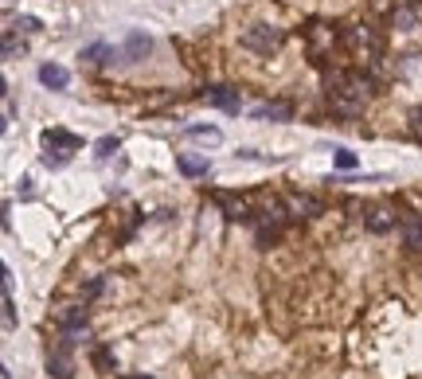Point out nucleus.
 <instances>
[{"mask_svg":"<svg viewBox=\"0 0 422 379\" xmlns=\"http://www.w3.org/2000/svg\"><path fill=\"white\" fill-rule=\"evenodd\" d=\"M219 203L227 208V216H231V219H246V216H251V211H246V203H243V200H235V196H219Z\"/></svg>","mask_w":422,"mask_h":379,"instance_id":"a211bd4d","label":"nucleus"},{"mask_svg":"<svg viewBox=\"0 0 422 379\" xmlns=\"http://www.w3.org/2000/svg\"><path fill=\"white\" fill-rule=\"evenodd\" d=\"M67 161H71V153H51V149L44 153V164H47V168H63Z\"/></svg>","mask_w":422,"mask_h":379,"instance_id":"4be33fe9","label":"nucleus"},{"mask_svg":"<svg viewBox=\"0 0 422 379\" xmlns=\"http://www.w3.org/2000/svg\"><path fill=\"white\" fill-rule=\"evenodd\" d=\"M278 238H281L278 227H258V246H274Z\"/></svg>","mask_w":422,"mask_h":379,"instance_id":"412c9836","label":"nucleus"},{"mask_svg":"<svg viewBox=\"0 0 422 379\" xmlns=\"http://www.w3.org/2000/svg\"><path fill=\"white\" fill-rule=\"evenodd\" d=\"M118 149H121V141H118V137H102V141L94 145V156H98V161H110V156L118 153Z\"/></svg>","mask_w":422,"mask_h":379,"instance_id":"6ab92c4d","label":"nucleus"},{"mask_svg":"<svg viewBox=\"0 0 422 379\" xmlns=\"http://www.w3.org/2000/svg\"><path fill=\"white\" fill-rule=\"evenodd\" d=\"M251 113L258 121H289V118H293V106H289V102H262V106H254Z\"/></svg>","mask_w":422,"mask_h":379,"instance_id":"9d476101","label":"nucleus"},{"mask_svg":"<svg viewBox=\"0 0 422 379\" xmlns=\"http://www.w3.org/2000/svg\"><path fill=\"white\" fill-rule=\"evenodd\" d=\"M59 325L67 336H74L79 328H86V309H82V305H67V309L59 313Z\"/></svg>","mask_w":422,"mask_h":379,"instance_id":"ddd939ff","label":"nucleus"},{"mask_svg":"<svg viewBox=\"0 0 422 379\" xmlns=\"http://www.w3.org/2000/svg\"><path fill=\"white\" fill-rule=\"evenodd\" d=\"M391 227H395L391 211H371V216H368V231H371V235H383V231H391Z\"/></svg>","mask_w":422,"mask_h":379,"instance_id":"2eb2a0df","label":"nucleus"},{"mask_svg":"<svg viewBox=\"0 0 422 379\" xmlns=\"http://www.w3.org/2000/svg\"><path fill=\"white\" fill-rule=\"evenodd\" d=\"M121 51H114L110 44H106V39H98V44H86L79 51V59H86V63H110V59H118Z\"/></svg>","mask_w":422,"mask_h":379,"instance_id":"f8f14e48","label":"nucleus"},{"mask_svg":"<svg viewBox=\"0 0 422 379\" xmlns=\"http://www.w3.org/2000/svg\"><path fill=\"white\" fill-rule=\"evenodd\" d=\"M24 55V39L16 36V28H4V59H20Z\"/></svg>","mask_w":422,"mask_h":379,"instance_id":"dca6fc26","label":"nucleus"},{"mask_svg":"<svg viewBox=\"0 0 422 379\" xmlns=\"http://www.w3.org/2000/svg\"><path fill=\"white\" fill-rule=\"evenodd\" d=\"M411 118H415V129H422V110H415Z\"/></svg>","mask_w":422,"mask_h":379,"instance_id":"bb28decb","label":"nucleus"},{"mask_svg":"<svg viewBox=\"0 0 422 379\" xmlns=\"http://www.w3.org/2000/svg\"><path fill=\"white\" fill-rule=\"evenodd\" d=\"M286 211L297 219H313V216H321V200H313V196H289Z\"/></svg>","mask_w":422,"mask_h":379,"instance_id":"9b49d317","label":"nucleus"},{"mask_svg":"<svg viewBox=\"0 0 422 379\" xmlns=\"http://www.w3.org/2000/svg\"><path fill=\"white\" fill-rule=\"evenodd\" d=\"M71 348H74V340L67 336V340L59 344V348L47 356V375L51 379H74V360H71Z\"/></svg>","mask_w":422,"mask_h":379,"instance_id":"7ed1b4c3","label":"nucleus"},{"mask_svg":"<svg viewBox=\"0 0 422 379\" xmlns=\"http://www.w3.org/2000/svg\"><path fill=\"white\" fill-rule=\"evenodd\" d=\"M391 28L395 31H415V28H422V4H395L391 8Z\"/></svg>","mask_w":422,"mask_h":379,"instance_id":"20e7f679","label":"nucleus"},{"mask_svg":"<svg viewBox=\"0 0 422 379\" xmlns=\"http://www.w3.org/2000/svg\"><path fill=\"white\" fill-rule=\"evenodd\" d=\"M403 238H407V246H411V251H422V223H407Z\"/></svg>","mask_w":422,"mask_h":379,"instance_id":"aec40b11","label":"nucleus"},{"mask_svg":"<svg viewBox=\"0 0 422 379\" xmlns=\"http://www.w3.org/2000/svg\"><path fill=\"white\" fill-rule=\"evenodd\" d=\"M90 364H94L98 372H114V368H118V364H114V352L110 348H94V352H90Z\"/></svg>","mask_w":422,"mask_h":379,"instance_id":"f3484780","label":"nucleus"},{"mask_svg":"<svg viewBox=\"0 0 422 379\" xmlns=\"http://www.w3.org/2000/svg\"><path fill=\"white\" fill-rule=\"evenodd\" d=\"M328 106H333L341 118H356V113L363 110V102H368L371 94V82L360 79V75H348V71H336V75H328Z\"/></svg>","mask_w":422,"mask_h":379,"instance_id":"f257e3e1","label":"nucleus"},{"mask_svg":"<svg viewBox=\"0 0 422 379\" xmlns=\"http://www.w3.org/2000/svg\"><path fill=\"white\" fill-rule=\"evenodd\" d=\"M149 51H153V39H149L145 31H129L126 47H121V59H126V63H141Z\"/></svg>","mask_w":422,"mask_h":379,"instance_id":"423d86ee","label":"nucleus"},{"mask_svg":"<svg viewBox=\"0 0 422 379\" xmlns=\"http://www.w3.org/2000/svg\"><path fill=\"white\" fill-rule=\"evenodd\" d=\"M39 82H44L47 90H67L71 86V71L59 67V63H44V67H39Z\"/></svg>","mask_w":422,"mask_h":379,"instance_id":"1a4fd4ad","label":"nucleus"},{"mask_svg":"<svg viewBox=\"0 0 422 379\" xmlns=\"http://www.w3.org/2000/svg\"><path fill=\"white\" fill-rule=\"evenodd\" d=\"M176 168L184 172L188 180H200L211 172V164H208V156H200V153H176Z\"/></svg>","mask_w":422,"mask_h":379,"instance_id":"0eeeda50","label":"nucleus"},{"mask_svg":"<svg viewBox=\"0 0 422 379\" xmlns=\"http://www.w3.org/2000/svg\"><path fill=\"white\" fill-rule=\"evenodd\" d=\"M4 328H16V305H12V293H4Z\"/></svg>","mask_w":422,"mask_h":379,"instance_id":"b1692460","label":"nucleus"},{"mask_svg":"<svg viewBox=\"0 0 422 379\" xmlns=\"http://www.w3.org/2000/svg\"><path fill=\"white\" fill-rule=\"evenodd\" d=\"M238 44L254 55H274V51H281V44H286V31L274 28V24H251V28L238 36Z\"/></svg>","mask_w":422,"mask_h":379,"instance_id":"f03ea898","label":"nucleus"},{"mask_svg":"<svg viewBox=\"0 0 422 379\" xmlns=\"http://www.w3.org/2000/svg\"><path fill=\"white\" fill-rule=\"evenodd\" d=\"M12 28H16V31H39V20H36V16H20Z\"/></svg>","mask_w":422,"mask_h":379,"instance_id":"393cba45","label":"nucleus"},{"mask_svg":"<svg viewBox=\"0 0 422 379\" xmlns=\"http://www.w3.org/2000/svg\"><path fill=\"white\" fill-rule=\"evenodd\" d=\"M44 149H51V153H74V149H82V137H74L67 133V129H44Z\"/></svg>","mask_w":422,"mask_h":379,"instance_id":"39448f33","label":"nucleus"},{"mask_svg":"<svg viewBox=\"0 0 422 379\" xmlns=\"http://www.w3.org/2000/svg\"><path fill=\"white\" fill-rule=\"evenodd\" d=\"M336 168H356V153H348V149H336Z\"/></svg>","mask_w":422,"mask_h":379,"instance_id":"5701e85b","label":"nucleus"},{"mask_svg":"<svg viewBox=\"0 0 422 379\" xmlns=\"http://www.w3.org/2000/svg\"><path fill=\"white\" fill-rule=\"evenodd\" d=\"M208 106H219V110H227V113H238V90L235 86H208Z\"/></svg>","mask_w":422,"mask_h":379,"instance_id":"6e6552de","label":"nucleus"},{"mask_svg":"<svg viewBox=\"0 0 422 379\" xmlns=\"http://www.w3.org/2000/svg\"><path fill=\"white\" fill-rule=\"evenodd\" d=\"M98 293H102V278H94V282L86 285V298H98Z\"/></svg>","mask_w":422,"mask_h":379,"instance_id":"a878e982","label":"nucleus"},{"mask_svg":"<svg viewBox=\"0 0 422 379\" xmlns=\"http://www.w3.org/2000/svg\"><path fill=\"white\" fill-rule=\"evenodd\" d=\"M129 379H141V375H129Z\"/></svg>","mask_w":422,"mask_h":379,"instance_id":"cd10ccee","label":"nucleus"},{"mask_svg":"<svg viewBox=\"0 0 422 379\" xmlns=\"http://www.w3.org/2000/svg\"><path fill=\"white\" fill-rule=\"evenodd\" d=\"M188 137H192V141L219 145V141H223V129H215V126H188Z\"/></svg>","mask_w":422,"mask_h":379,"instance_id":"4468645a","label":"nucleus"}]
</instances>
